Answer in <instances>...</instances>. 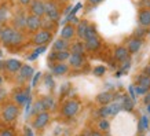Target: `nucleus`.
Wrapping results in <instances>:
<instances>
[{
    "label": "nucleus",
    "instance_id": "nucleus-43",
    "mask_svg": "<svg viewBox=\"0 0 150 136\" xmlns=\"http://www.w3.org/2000/svg\"><path fill=\"white\" fill-rule=\"evenodd\" d=\"M143 102H145V104H149L150 103V92L147 91L145 94V98H143Z\"/></svg>",
    "mask_w": 150,
    "mask_h": 136
},
{
    "label": "nucleus",
    "instance_id": "nucleus-24",
    "mask_svg": "<svg viewBox=\"0 0 150 136\" xmlns=\"http://www.w3.org/2000/svg\"><path fill=\"white\" fill-rule=\"evenodd\" d=\"M57 26V22H54V21H51L48 17H41V27L40 29H46V30H54V27Z\"/></svg>",
    "mask_w": 150,
    "mask_h": 136
},
{
    "label": "nucleus",
    "instance_id": "nucleus-54",
    "mask_svg": "<svg viewBox=\"0 0 150 136\" xmlns=\"http://www.w3.org/2000/svg\"><path fill=\"white\" fill-rule=\"evenodd\" d=\"M0 35H1V25H0Z\"/></svg>",
    "mask_w": 150,
    "mask_h": 136
},
{
    "label": "nucleus",
    "instance_id": "nucleus-48",
    "mask_svg": "<svg viewBox=\"0 0 150 136\" xmlns=\"http://www.w3.org/2000/svg\"><path fill=\"white\" fill-rule=\"evenodd\" d=\"M18 1H19V4H22V6H29L32 0H18Z\"/></svg>",
    "mask_w": 150,
    "mask_h": 136
},
{
    "label": "nucleus",
    "instance_id": "nucleus-38",
    "mask_svg": "<svg viewBox=\"0 0 150 136\" xmlns=\"http://www.w3.org/2000/svg\"><path fill=\"white\" fill-rule=\"evenodd\" d=\"M134 89H135V94H137V96L138 95H145L146 92L149 91V88H145V87H142V85H134Z\"/></svg>",
    "mask_w": 150,
    "mask_h": 136
},
{
    "label": "nucleus",
    "instance_id": "nucleus-32",
    "mask_svg": "<svg viewBox=\"0 0 150 136\" xmlns=\"http://www.w3.org/2000/svg\"><path fill=\"white\" fill-rule=\"evenodd\" d=\"M41 103H43V106H44V109H52L54 107V99L51 98V96H46V98H43L41 99Z\"/></svg>",
    "mask_w": 150,
    "mask_h": 136
},
{
    "label": "nucleus",
    "instance_id": "nucleus-35",
    "mask_svg": "<svg viewBox=\"0 0 150 136\" xmlns=\"http://www.w3.org/2000/svg\"><path fill=\"white\" fill-rule=\"evenodd\" d=\"M98 114H99L102 118H106L108 116H110V110H109V106L108 104H102V107L98 110Z\"/></svg>",
    "mask_w": 150,
    "mask_h": 136
},
{
    "label": "nucleus",
    "instance_id": "nucleus-33",
    "mask_svg": "<svg viewBox=\"0 0 150 136\" xmlns=\"http://www.w3.org/2000/svg\"><path fill=\"white\" fill-rule=\"evenodd\" d=\"M147 35V32H146V29L143 26L138 27V29H135V32H134V37H137V39H141V40H143L145 39V36Z\"/></svg>",
    "mask_w": 150,
    "mask_h": 136
},
{
    "label": "nucleus",
    "instance_id": "nucleus-29",
    "mask_svg": "<svg viewBox=\"0 0 150 136\" xmlns=\"http://www.w3.org/2000/svg\"><path fill=\"white\" fill-rule=\"evenodd\" d=\"M8 19V8L6 6H0V25L7 22Z\"/></svg>",
    "mask_w": 150,
    "mask_h": 136
},
{
    "label": "nucleus",
    "instance_id": "nucleus-27",
    "mask_svg": "<svg viewBox=\"0 0 150 136\" xmlns=\"http://www.w3.org/2000/svg\"><path fill=\"white\" fill-rule=\"evenodd\" d=\"M149 129V118L146 117V116H142L141 120H139V124H138V131L141 132H145Z\"/></svg>",
    "mask_w": 150,
    "mask_h": 136
},
{
    "label": "nucleus",
    "instance_id": "nucleus-47",
    "mask_svg": "<svg viewBox=\"0 0 150 136\" xmlns=\"http://www.w3.org/2000/svg\"><path fill=\"white\" fill-rule=\"evenodd\" d=\"M86 136H103L100 132H88Z\"/></svg>",
    "mask_w": 150,
    "mask_h": 136
},
{
    "label": "nucleus",
    "instance_id": "nucleus-10",
    "mask_svg": "<svg viewBox=\"0 0 150 136\" xmlns=\"http://www.w3.org/2000/svg\"><path fill=\"white\" fill-rule=\"evenodd\" d=\"M17 73H18V81L22 82V81H26V80H29V78L32 77L35 70H33V68L30 65H22L21 69H19Z\"/></svg>",
    "mask_w": 150,
    "mask_h": 136
},
{
    "label": "nucleus",
    "instance_id": "nucleus-58",
    "mask_svg": "<svg viewBox=\"0 0 150 136\" xmlns=\"http://www.w3.org/2000/svg\"><path fill=\"white\" fill-rule=\"evenodd\" d=\"M0 1H1V0H0Z\"/></svg>",
    "mask_w": 150,
    "mask_h": 136
},
{
    "label": "nucleus",
    "instance_id": "nucleus-21",
    "mask_svg": "<svg viewBox=\"0 0 150 136\" xmlns=\"http://www.w3.org/2000/svg\"><path fill=\"white\" fill-rule=\"evenodd\" d=\"M134 106H135V102L128 95H123V98H121V109L127 110V111H132Z\"/></svg>",
    "mask_w": 150,
    "mask_h": 136
},
{
    "label": "nucleus",
    "instance_id": "nucleus-13",
    "mask_svg": "<svg viewBox=\"0 0 150 136\" xmlns=\"http://www.w3.org/2000/svg\"><path fill=\"white\" fill-rule=\"evenodd\" d=\"M138 23L139 26L149 27L150 26V8H141L138 13Z\"/></svg>",
    "mask_w": 150,
    "mask_h": 136
},
{
    "label": "nucleus",
    "instance_id": "nucleus-50",
    "mask_svg": "<svg viewBox=\"0 0 150 136\" xmlns=\"http://www.w3.org/2000/svg\"><path fill=\"white\" fill-rule=\"evenodd\" d=\"M6 69V61H0V70H4Z\"/></svg>",
    "mask_w": 150,
    "mask_h": 136
},
{
    "label": "nucleus",
    "instance_id": "nucleus-44",
    "mask_svg": "<svg viewBox=\"0 0 150 136\" xmlns=\"http://www.w3.org/2000/svg\"><path fill=\"white\" fill-rule=\"evenodd\" d=\"M0 136H14V133L10 129H4V131L0 133Z\"/></svg>",
    "mask_w": 150,
    "mask_h": 136
},
{
    "label": "nucleus",
    "instance_id": "nucleus-57",
    "mask_svg": "<svg viewBox=\"0 0 150 136\" xmlns=\"http://www.w3.org/2000/svg\"><path fill=\"white\" fill-rule=\"evenodd\" d=\"M139 136H143V135H139Z\"/></svg>",
    "mask_w": 150,
    "mask_h": 136
},
{
    "label": "nucleus",
    "instance_id": "nucleus-41",
    "mask_svg": "<svg viewBox=\"0 0 150 136\" xmlns=\"http://www.w3.org/2000/svg\"><path fill=\"white\" fill-rule=\"evenodd\" d=\"M128 92H129V98H131L134 102H137V94H135L134 85H129V87H128Z\"/></svg>",
    "mask_w": 150,
    "mask_h": 136
},
{
    "label": "nucleus",
    "instance_id": "nucleus-40",
    "mask_svg": "<svg viewBox=\"0 0 150 136\" xmlns=\"http://www.w3.org/2000/svg\"><path fill=\"white\" fill-rule=\"evenodd\" d=\"M129 68H131V61H129V58L125 59V61H123V66H121V72L125 73L129 70Z\"/></svg>",
    "mask_w": 150,
    "mask_h": 136
},
{
    "label": "nucleus",
    "instance_id": "nucleus-45",
    "mask_svg": "<svg viewBox=\"0 0 150 136\" xmlns=\"http://www.w3.org/2000/svg\"><path fill=\"white\" fill-rule=\"evenodd\" d=\"M102 1H103V0H88V3L92 6H98V4H100Z\"/></svg>",
    "mask_w": 150,
    "mask_h": 136
},
{
    "label": "nucleus",
    "instance_id": "nucleus-37",
    "mask_svg": "<svg viewBox=\"0 0 150 136\" xmlns=\"http://www.w3.org/2000/svg\"><path fill=\"white\" fill-rule=\"evenodd\" d=\"M109 128H110V123L106 120V118H102L99 121V129L100 131H109Z\"/></svg>",
    "mask_w": 150,
    "mask_h": 136
},
{
    "label": "nucleus",
    "instance_id": "nucleus-19",
    "mask_svg": "<svg viewBox=\"0 0 150 136\" xmlns=\"http://www.w3.org/2000/svg\"><path fill=\"white\" fill-rule=\"evenodd\" d=\"M69 47H70L69 40H65V39H62V37H59V39H57V40L54 41V44H52V51L69 50Z\"/></svg>",
    "mask_w": 150,
    "mask_h": 136
},
{
    "label": "nucleus",
    "instance_id": "nucleus-46",
    "mask_svg": "<svg viewBox=\"0 0 150 136\" xmlns=\"http://www.w3.org/2000/svg\"><path fill=\"white\" fill-rule=\"evenodd\" d=\"M25 136H35L33 135V131L30 128H25Z\"/></svg>",
    "mask_w": 150,
    "mask_h": 136
},
{
    "label": "nucleus",
    "instance_id": "nucleus-39",
    "mask_svg": "<svg viewBox=\"0 0 150 136\" xmlns=\"http://www.w3.org/2000/svg\"><path fill=\"white\" fill-rule=\"evenodd\" d=\"M44 84H46V87H48V88H52V87H54V80H52V76H51V74H46V76H44Z\"/></svg>",
    "mask_w": 150,
    "mask_h": 136
},
{
    "label": "nucleus",
    "instance_id": "nucleus-53",
    "mask_svg": "<svg viewBox=\"0 0 150 136\" xmlns=\"http://www.w3.org/2000/svg\"><path fill=\"white\" fill-rule=\"evenodd\" d=\"M147 113H149V114H150V103H149V104H147Z\"/></svg>",
    "mask_w": 150,
    "mask_h": 136
},
{
    "label": "nucleus",
    "instance_id": "nucleus-18",
    "mask_svg": "<svg viewBox=\"0 0 150 136\" xmlns=\"http://www.w3.org/2000/svg\"><path fill=\"white\" fill-rule=\"evenodd\" d=\"M13 98L17 104H25L30 96H29V91H17Z\"/></svg>",
    "mask_w": 150,
    "mask_h": 136
},
{
    "label": "nucleus",
    "instance_id": "nucleus-5",
    "mask_svg": "<svg viewBox=\"0 0 150 136\" xmlns=\"http://www.w3.org/2000/svg\"><path fill=\"white\" fill-rule=\"evenodd\" d=\"M26 14L23 13V11H19L14 15L13 18V27L14 29H17V30H23V29H26Z\"/></svg>",
    "mask_w": 150,
    "mask_h": 136
},
{
    "label": "nucleus",
    "instance_id": "nucleus-26",
    "mask_svg": "<svg viewBox=\"0 0 150 136\" xmlns=\"http://www.w3.org/2000/svg\"><path fill=\"white\" fill-rule=\"evenodd\" d=\"M70 56V51L69 50H64V51H55V61L57 62H65L68 61Z\"/></svg>",
    "mask_w": 150,
    "mask_h": 136
},
{
    "label": "nucleus",
    "instance_id": "nucleus-7",
    "mask_svg": "<svg viewBox=\"0 0 150 136\" xmlns=\"http://www.w3.org/2000/svg\"><path fill=\"white\" fill-rule=\"evenodd\" d=\"M41 27V18L37 15H28L26 17V29L29 32H37Z\"/></svg>",
    "mask_w": 150,
    "mask_h": 136
},
{
    "label": "nucleus",
    "instance_id": "nucleus-28",
    "mask_svg": "<svg viewBox=\"0 0 150 136\" xmlns=\"http://www.w3.org/2000/svg\"><path fill=\"white\" fill-rule=\"evenodd\" d=\"M108 106H109L110 110V116H116L121 110V103H118V102H110Z\"/></svg>",
    "mask_w": 150,
    "mask_h": 136
},
{
    "label": "nucleus",
    "instance_id": "nucleus-22",
    "mask_svg": "<svg viewBox=\"0 0 150 136\" xmlns=\"http://www.w3.org/2000/svg\"><path fill=\"white\" fill-rule=\"evenodd\" d=\"M96 100L99 102L100 104H109L110 102H113V95L110 92H100L99 95L96 96Z\"/></svg>",
    "mask_w": 150,
    "mask_h": 136
},
{
    "label": "nucleus",
    "instance_id": "nucleus-31",
    "mask_svg": "<svg viewBox=\"0 0 150 136\" xmlns=\"http://www.w3.org/2000/svg\"><path fill=\"white\" fill-rule=\"evenodd\" d=\"M98 33H96V27L94 25H90L88 23V26H87V30H86V35H84V40L86 39H90L92 36H96Z\"/></svg>",
    "mask_w": 150,
    "mask_h": 136
},
{
    "label": "nucleus",
    "instance_id": "nucleus-4",
    "mask_svg": "<svg viewBox=\"0 0 150 136\" xmlns=\"http://www.w3.org/2000/svg\"><path fill=\"white\" fill-rule=\"evenodd\" d=\"M44 10H46V17L51 19V21H54L57 22L61 17V14H59V10H58V6L55 4L54 1H44Z\"/></svg>",
    "mask_w": 150,
    "mask_h": 136
},
{
    "label": "nucleus",
    "instance_id": "nucleus-52",
    "mask_svg": "<svg viewBox=\"0 0 150 136\" xmlns=\"http://www.w3.org/2000/svg\"><path fill=\"white\" fill-rule=\"evenodd\" d=\"M3 84V77H1V74H0V85Z\"/></svg>",
    "mask_w": 150,
    "mask_h": 136
},
{
    "label": "nucleus",
    "instance_id": "nucleus-12",
    "mask_svg": "<svg viewBox=\"0 0 150 136\" xmlns=\"http://www.w3.org/2000/svg\"><path fill=\"white\" fill-rule=\"evenodd\" d=\"M68 62H69V66H72L73 69H80L86 63V58H84V55L72 54V52H70V56H69Z\"/></svg>",
    "mask_w": 150,
    "mask_h": 136
},
{
    "label": "nucleus",
    "instance_id": "nucleus-56",
    "mask_svg": "<svg viewBox=\"0 0 150 136\" xmlns=\"http://www.w3.org/2000/svg\"><path fill=\"white\" fill-rule=\"evenodd\" d=\"M0 55H1V51H0Z\"/></svg>",
    "mask_w": 150,
    "mask_h": 136
},
{
    "label": "nucleus",
    "instance_id": "nucleus-34",
    "mask_svg": "<svg viewBox=\"0 0 150 136\" xmlns=\"http://www.w3.org/2000/svg\"><path fill=\"white\" fill-rule=\"evenodd\" d=\"M44 106H43V103H41V100H37V102H35V104H33L32 107V113L33 114H39L41 113V111H44Z\"/></svg>",
    "mask_w": 150,
    "mask_h": 136
},
{
    "label": "nucleus",
    "instance_id": "nucleus-36",
    "mask_svg": "<svg viewBox=\"0 0 150 136\" xmlns=\"http://www.w3.org/2000/svg\"><path fill=\"white\" fill-rule=\"evenodd\" d=\"M105 72H106V68H105L103 65H99V66L94 68V70H92L94 76H96V77H100V76H103Z\"/></svg>",
    "mask_w": 150,
    "mask_h": 136
},
{
    "label": "nucleus",
    "instance_id": "nucleus-51",
    "mask_svg": "<svg viewBox=\"0 0 150 136\" xmlns=\"http://www.w3.org/2000/svg\"><path fill=\"white\" fill-rule=\"evenodd\" d=\"M145 73H146V74H149V76H150V65H149V66H146V68H145Z\"/></svg>",
    "mask_w": 150,
    "mask_h": 136
},
{
    "label": "nucleus",
    "instance_id": "nucleus-6",
    "mask_svg": "<svg viewBox=\"0 0 150 136\" xmlns=\"http://www.w3.org/2000/svg\"><path fill=\"white\" fill-rule=\"evenodd\" d=\"M29 10H30V14L33 15H37V17H44L46 14V10H44V1L43 0H32L30 4H29Z\"/></svg>",
    "mask_w": 150,
    "mask_h": 136
},
{
    "label": "nucleus",
    "instance_id": "nucleus-11",
    "mask_svg": "<svg viewBox=\"0 0 150 136\" xmlns=\"http://www.w3.org/2000/svg\"><path fill=\"white\" fill-rule=\"evenodd\" d=\"M142 45H143V40L137 39V37H131V39L127 41V50L129 54H138V52L141 51Z\"/></svg>",
    "mask_w": 150,
    "mask_h": 136
},
{
    "label": "nucleus",
    "instance_id": "nucleus-15",
    "mask_svg": "<svg viewBox=\"0 0 150 136\" xmlns=\"http://www.w3.org/2000/svg\"><path fill=\"white\" fill-rule=\"evenodd\" d=\"M128 56H129V52H128L125 45H118V47H116V50H114V59H116V61L123 62V61L128 59Z\"/></svg>",
    "mask_w": 150,
    "mask_h": 136
},
{
    "label": "nucleus",
    "instance_id": "nucleus-49",
    "mask_svg": "<svg viewBox=\"0 0 150 136\" xmlns=\"http://www.w3.org/2000/svg\"><path fill=\"white\" fill-rule=\"evenodd\" d=\"M4 96H6V91L3 89L1 87H0V100H3V99H4Z\"/></svg>",
    "mask_w": 150,
    "mask_h": 136
},
{
    "label": "nucleus",
    "instance_id": "nucleus-17",
    "mask_svg": "<svg viewBox=\"0 0 150 136\" xmlns=\"http://www.w3.org/2000/svg\"><path fill=\"white\" fill-rule=\"evenodd\" d=\"M22 66V62L18 59H8L6 61V70L10 73H17Z\"/></svg>",
    "mask_w": 150,
    "mask_h": 136
},
{
    "label": "nucleus",
    "instance_id": "nucleus-23",
    "mask_svg": "<svg viewBox=\"0 0 150 136\" xmlns=\"http://www.w3.org/2000/svg\"><path fill=\"white\" fill-rule=\"evenodd\" d=\"M137 84L138 85H142L145 88H149L150 89V76L146 74V73H142L137 77Z\"/></svg>",
    "mask_w": 150,
    "mask_h": 136
},
{
    "label": "nucleus",
    "instance_id": "nucleus-42",
    "mask_svg": "<svg viewBox=\"0 0 150 136\" xmlns=\"http://www.w3.org/2000/svg\"><path fill=\"white\" fill-rule=\"evenodd\" d=\"M40 77H41V73H36V74H35V77H33V81H32V85H33V87H36V84L39 82Z\"/></svg>",
    "mask_w": 150,
    "mask_h": 136
},
{
    "label": "nucleus",
    "instance_id": "nucleus-8",
    "mask_svg": "<svg viewBox=\"0 0 150 136\" xmlns=\"http://www.w3.org/2000/svg\"><path fill=\"white\" fill-rule=\"evenodd\" d=\"M102 45V41H100L99 36H92L90 39H86L84 40V47H86V51H98Z\"/></svg>",
    "mask_w": 150,
    "mask_h": 136
},
{
    "label": "nucleus",
    "instance_id": "nucleus-14",
    "mask_svg": "<svg viewBox=\"0 0 150 136\" xmlns=\"http://www.w3.org/2000/svg\"><path fill=\"white\" fill-rule=\"evenodd\" d=\"M74 36H76V27L73 26L72 23H66L61 30V37L65 40H72Z\"/></svg>",
    "mask_w": 150,
    "mask_h": 136
},
{
    "label": "nucleus",
    "instance_id": "nucleus-30",
    "mask_svg": "<svg viewBox=\"0 0 150 136\" xmlns=\"http://www.w3.org/2000/svg\"><path fill=\"white\" fill-rule=\"evenodd\" d=\"M46 50H47V45H37V48L35 51H33V54L29 56V59L30 61H33V59H36L37 56L40 54H43V52H46Z\"/></svg>",
    "mask_w": 150,
    "mask_h": 136
},
{
    "label": "nucleus",
    "instance_id": "nucleus-1",
    "mask_svg": "<svg viewBox=\"0 0 150 136\" xmlns=\"http://www.w3.org/2000/svg\"><path fill=\"white\" fill-rule=\"evenodd\" d=\"M52 39V33L46 29H39L35 36H33V43L36 45H47V43H50Z\"/></svg>",
    "mask_w": 150,
    "mask_h": 136
},
{
    "label": "nucleus",
    "instance_id": "nucleus-3",
    "mask_svg": "<svg viewBox=\"0 0 150 136\" xmlns=\"http://www.w3.org/2000/svg\"><path fill=\"white\" fill-rule=\"evenodd\" d=\"M3 120H4L6 123H13L14 120H17L19 114V109L18 106H15V104H7L4 109H3Z\"/></svg>",
    "mask_w": 150,
    "mask_h": 136
},
{
    "label": "nucleus",
    "instance_id": "nucleus-20",
    "mask_svg": "<svg viewBox=\"0 0 150 136\" xmlns=\"http://www.w3.org/2000/svg\"><path fill=\"white\" fill-rule=\"evenodd\" d=\"M69 51H70L72 54L84 55V52H86L84 43H81V41H76V43H73V44H70V47H69Z\"/></svg>",
    "mask_w": 150,
    "mask_h": 136
},
{
    "label": "nucleus",
    "instance_id": "nucleus-55",
    "mask_svg": "<svg viewBox=\"0 0 150 136\" xmlns=\"http://www.w3.org/2000/svg\"><path fill=\"white\" fill-rule=\"evenodd\" d=\"M149 33H150V26H149Z\"/></svg>",
    "mask_w": 150,
    "mask_h": 136
},
{
    "label": "nucleus",
    "instance_id": "nucleus-9",
    "mask_svg": "<svg viewBox=\"0 0 150 136\" xmlns=\"http://www.w3.org/2000/svg\"><path fill=\"white\" fill-rule=\"evenodd\" d=\"M48 121H50V114L47 113V111H41V113L36 114V118L33 121V128L41 129V128L46 127Z\"/></svg>",
    "mask_w": 150,
    "mask_h": 136
},
{
    "label": "nucleus",
    "instance_id": "nucleus-25",
    "mask_svg": "<svg viewBox=\"0 0 150 136\" xmlns=\"http://www.w3.org/2000/svg\"><path fill=\"white\" fill-rule=\"evenodd\" d=\"M87 26H88V22L87 21H80L77 23V27H76V35L79 36V39H83L84 40V35H86Z\"/></svg>",
    "mask_w": 150,
    "mask_h": 136
},
{
    "label": "nucleus",
    "instance_id": "nucleus-16",
    "mask_svg": "<svg viewBox=\"0 0 150 136\" xmlns=\"http://www.w3.org/2000/svg\"><path fill=\"white\" fill-rule=\"evenodd\" d=\"M51 72L54 76H64L69 72V65H66L65 62H58L51 66Z\"/></svg>",
    "mask_w": 150,
    "mask_h": 136
},
{
    "label": "nucleus",
    "instance_id": "nucleus-2",
    "mask_svg": "<svg viewBox=\"0 0 150 136\" xmlns=\"http://www.w3.org/2000/svg\"><path fill=\"white\" fill-rule=\"evenodd\" d=\"M79 110H80V103H79L77 100H68L62 106V114L68 118L74 117L79 113Z\"/></svg>",
    "mask_w": 150,
    "mask_h": 136
}]
</instances>
